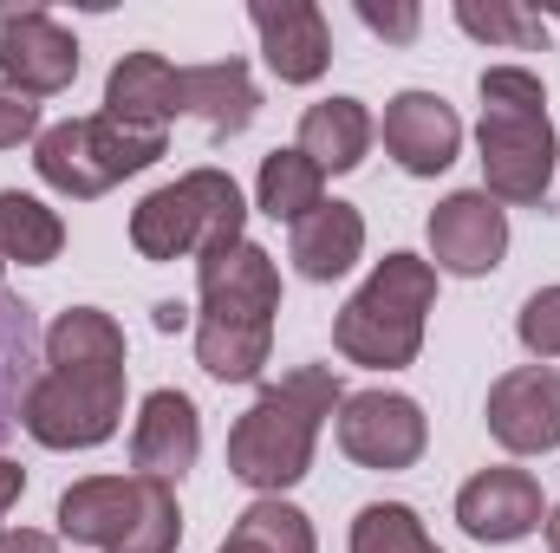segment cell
Segmentation results:
<instances>
[{"mask_svg": "<svg viewBox=\"0 0 560 553\" xmlns=\"http://www.w3.org/2000/svg\"><path fill=\"white\" fill-rule=\"evenodd\" d=\"M548 521V495L528 469L515 462H495V469H476L463 489H456V528L482 548H509V541H528L535 528Z\"/></svg>", "mask_w": 560, "mask_h": 553, "instance_id": "obj_9", "label": "cell"}, {"mask_svg": "<svg viewBox=\"0 0 560 553\" xmlns=\"http://www.w3.org/2000/svg\"><path fill=\"white\" fill-rule=\"evenodd\" d=\"M183 111H196L215 138H235L255 125L261 111V92H255V72L242 59H209V66H183Z\"/></svg>", "mask_w": 560, "mask_h": 553, "instance_id": "obj_19", "label": "cell"}, {"mask_svg": "<svg viewBox=\"0 0 560 553\" xmlns=\"http://www.w3.org/2000/svg\"><path fill=\"white\" fill-rule=\"evenodd\" d=\"M125 326L98 306H66L46 326V372H125Z\"/></svg>", "mask_w": 560, "mask_h": 553, "instance_id": "obj_20", "label": "cell"}, {"mask_svg": "<svg viewBox=\"0 0 560 553\" xmlns=\"http://www.w3.org/2000/svg\"><path fill=\"white\" fill-rule=\"evenodd\" d=\"M196 293H202V319H248V326H275L280 313V268L268 248L235 242L209 261H196Z\"/></svg>", "mask_w": 560, "mask_h": 553, "instance_id": "obj_11", "label": "cell"}, {"mask_svg": "<svg viewBox=\"0 0 560 553\" xmlns=\"http://www.w3.org/2000/svg\"><path fill=\"white\" fill-rule=\"evenodd\" d=\"M456 26L469 39H482V46H515V52H535L548 39V20L515 7V0H489V7L482 0H456Z\"/></svg>", "mask_w": 560, "mask_h": 553, "instance_id": "obj_27", "label": "cell"}, {"mask_svg": "<svg viewBox=\"0 0 560 553\" xmlns=\"http://www.w3.org/2000/svg\"><path fill=\"white\" fill-rule=\"evenodd\" d=\"M176 548H183V508H176V489L143 475L138 515H131V528L118 534V548L112 553H176Z\"/></svg>", "mask_w": 560, "mask_h": 553, "instance_id": "obj_28", "label": "cell"}, {"mask_svg": "<svg viewBox=\"0 0 560 553\" xmlns=\"http://www.w3.org/2000/svg\"><path fill=\"white\" fill-rule=\"evenodd\" d=\"M255 33H261V59L280 85H313L332 66V26L313 0H255L248 7Z\"/></svg>", "mask_w": 560, "mask_h": 553, "instance_id": "obj_12", "label": "cell"}, {"mask_svg": "<svg viewBox=\"0 0 560 553\" xmlns=\"http://www.w3.org/2000/svg\"><path fill=\"white\" fill-rule=\"evenodd\" d=\"M359 20L378 33V39H398V46H411L423 26V13L411 7V0H398V7H378V0H359Z\"/></svg>", "mask_w": 560, "mask_h": 553, "instance_id": "obj_30", "label": "cell"}, {"mask_svg": "<svg viewBox=\"0 0 560 553\" xmlns=\"http://www.w3.org/2000/svg\"><path fill=\"white\" fill-rule=\"evenodd\" d=\"M20 495H26V469H20V462H7V456H0V521H7V515H13V502H20Z\"/></svg>", "mask_w": 560, "mask_h": 553, "instance_id": "obj_33", "label": "cell"}, {"mask_svg": "<svg viewBox=\"0 0 560 553\" xmlns=\"http://www.w3.org/2000/svg\"><path fill=\"white\" fill-rule=\"evenodd\" d=\"M202 456V416L183 391H150L138 404V423H131V469L150 475V482H183Z\"/></svg>", "mask_w": 560, "mask_h": 553, "instance_id": "obj_14", "label": "cell"}, {"mask_svg": "<svg viewBox=\"0 0 560 553\" xmlns=\"http://www.w3.org/2000/svg\"><path fill=\"white\" fill-rule=\"evenodd\" d=\"M346 404V385L326 365H300L280 385H268L229 430V475L255 495H287L293 482H306L313 449L326 416Z\"/></svg>", "mask_w": 560, "mask_h": 553, "instance_id": "obj_1", "label": "cell"}, {"mask_svg": "<svg viewBox=\"0 0 560 553\" xmlns=\"http://www.w3.org/2000/svg\"><path fill=\"white\" fill-rule=\"evenodd\" d=\"M436 306V268L423 255H385L365 286L339 306L332 319V345L346 365L365 372H405L423 352V326Z\"/></svg>", "mask_w": 560, "mask_h": 553, "instance_id": "obj_3", "label": "cell"}, {"mask_svg": "<svg viewBox=\"0 0 560 553\" xmlns=\"http://www.w3.org/2000/svg\"><path fill=\"white\" fill-rule=\"evenodd\" d=\"M143 495V475H85L59 495V541H79V548L112 553L118 534L131 528Z\"/></svg>", "mask_w": 560, "mask_h": 553, "instance_id": "obj_16", "label": "cell"}, {"mask_svg": "<svg viewBox=\"0 0 560 553\" xmlns=\"http://www.w3.org/2000/svg\"><path fill=\"white\" fill-rule=\"evenodd\" d=\"M541 20H555V26H560V7H548V13H541Z\"/></svg>", "mask_w": 560, "mask_h": 553, "instance_id": "obj_36", "label": "cell"}, {"mask_svg": "<svg viewBox=\"0 0 560 553\" xmlns=\"http://www.w3.org/2000/svg\"><path fill=\"white\" fill-rule=\"evenodd\" d=\"M326 202V176H319V163L313 156H300V150H268L261 156V176H255V209L261 215H275V222H306L313 209Z\"/></svg>", "mask_w": 560, "mask_h": 553, "instance_id": "obj_23", "label": "cell"}, {"mask_svg": "<svg viewBox=\"0 0 560 553\" xmlns=\"http://www.w3.org/2000/svg\"><path fill=\"white\" fill-rule=\"evenodd\" d=\"M541 528H548V553H560V508H548V521H541Z\"/></svg>", "mask_w": 560, "mask_h": 553, "instance_id": "obj_35", "label": "cell"}, {"mask_svg": "<svg viewBox=\"0 0 560 553\" xmlns=\"http://www.w3.org/2000/svg\"><path fill=\"white\" fill-rule=\"evenodd\" d=\"M359 255H365V215L352 209V202H319L306 222H293V235H287V261L300 268V280H339L359 268Z\"/></svg>", "mask_w": 560, "mask_h": 553, "instance_id": "obj_17", "label": "cell"}, {"mask_svg": "<svg viewBox=\"0 0 560 553\" xmlns=\"http://www.w3.org/2000/svg\"><path fill=\"white\" fill-rule=\"evenodd\" d=\"M0 553H59V534H46V528H0Z\"/></svg>", "mask_w": 560, "mask_h": 553, "instance_id": "obj_32", "label": "cell"}, {"mask_svg": "<svg viewBox=\"0 0 560 553\" xmlns=\"http://www.w3.org/2000/svg\"><path fill=\"white\" fill-rule=\"evenodd\" d=\"M482 98V125H476V150H482V196H495L502 209H528L548 196L555 183L560 138L548 125V85L528 66H489L476 79Z\"/></svg>", "mask_w": 560, "mask_h": 553, "instance_id": "obj_2", "label": "cell"}, {"mask_svg": "<svg viewBox=\"0 0 560 553\" xmlns=\"http://www.w3.org/2000/svg\"><path fill=\"white\" fill-rule=\"evenodd\" d=\"M378 138L392 150V163L405 169V176H443L456 156H463V118L436 98V92H398L392 105H385V125H378Z\"/></svg>", "mask_w": 560, "mask_h": 553, "instance_id": "obj_13", "label": "cell"}, {"mask_svg": "<svg viewBox=\"0 0 560 553\" xmlns=\"http://www.w3.org/2000/svg\"><path fill=\"white\" fill-rule=\"evenodd\" d=\"M20 423L39 449H98L125 423V372H39L20 398Z\"/></svg>", "mask_w": 560, "mask_h": 553, "instance_id": "obj_5", "label": "cell"}, {"mask_svg": "<svg viewBox=\"0 0 560 553\" xmlns=\"http://www.w3.org/2000/svg\"><path fill=\"white\" fill-rule=\"evenodd\" d=\"M105 118L163 131L170 118H183V72L163 52H125L105 79Z\"/></svg>", "mask_w": 560, "mask_h": 553, "instance_id": "obj_15", "label": "cell"}, {"mask_svg": "<svg viewBox=\"0 0 560 553\" xmlns=\"http://www.w3.org/2000/svg\"><path fill=\"white\" fill-rule=\"evenodd\" d=\"M156 326H163V332H183V326H189V306L163 299V306H156Z\"/></svg>", "mask_w": 560, "mask_h": 553, "instance_id": "obj_34", "label": "cell"}, {"mask_svg": "<svg viewBox=\"0 0 560 553\" xmlns=\"http://www.w3.org/2000/svg\"><path fill=\"white\" fill-rule=\"evenodd\" d=\"M131 248H138L143 261H196V248H202V228H196V202H189V189H183V176L176 183H163V189H150L138 209H131Z\"/></svg>", "mask_w": 560, "mask_h": 553, "instance_id": "obj_21", "label": "cell"}, {"mask_svg": "<svg viewBox=\"0 0 560 553\" xmlns=\"http://www.w3.org/2000/svg\"><path fill=\"white\" fill-rule=\"evenodd\" d=\"M332 436L359 469L398 475L430 449V416H423L418 398L372 385V391H346V404L332 411Z\"/></svg>", "mask_w": 560, "mask_h": 553, "instance_id": "obj_6", "label": "cell"}, {"mask_svg": "<svg viewBox=\"0 0 560 553\" xmlns=\"http://www.w3.org/2000/svg\"><path fill=\"white\" fill-rule=\"evenodd\" d=\"M515 339L528 345L535 365H555L560 358V286H541L522 299V319H515Z\"/></svg>", "mask_w": 560, "mask_h": 553, "instance_id": "obj_29", "label": "cell"}, {"mask_svg": "<svg viewBox=\"0 0 560 553\" xmlns=\"http://www.w3.org/2000/svg\"><path fill=\"white\" fill-rule=\"evenodd\" d=\"M79 79V39L46 7L0 13V85L20 98H52Z\"/></svg>", "mask_w": 560, "mask_h": 553, "instance_id": "obj_8", "label": "cell"}, {"mask_svg": "<svg viewBox=\"0 0 560 553\" xmlns=\"http://www.w3.org/2000/svg\"><path fill=\"white\" fill-rule=\"evenodd\" d=\"M0 268H7V261H0Z\"/></svg>", "mask_w": 560, "mask_h": 553, "instance_id": "obj_37", "label": "cell"}, {"mask_svg": "<svg viewBox=\"0 0 560 553\" xmlns=\"http://www.w3.org/2000/svg\"><path fill=\"white\" fill-rule=\"evenodd\" d=\"M59 248H66L59 209H46V202L26 196V189H0V261L46 268V261H59Z\"/></svg>", "mask_w": 560, "mask_h": 553, "instance_id": "obj_24", "label": "cell"}, {"mask_svg": "<svg viewBox=\"0 0 560 553\" xmlns=\"http://www.w3.org/2000/svg\"><path fill=\"white\" fill-rule=\"evenodd\" d=\"M26 138H39V98H20L0 85V150H20Z\"/></svg>", "mask_w": 560, "mask_h": 553, "instance_id": "obj_31", "label": "cell"}, {"mask_svg": "<svg viewBox=\"0 0 560 553\" xmlns=\"http://www.w3.org/2000/svg\"><path fill=\"white\" fill-rule=\"evenodd\" d=\"M372 138H378V125H372L365 98H319V105L300 111L293 150L313 156L319 176H346V169H359V163L372 156Z\"/></svg>", "mask_w": 560, "mask_h": 553, "instance_id": "obj_18", "label": "cell"}, {"mask_svg": "<svg viewBox=\"0 0 560 553\" xmlns=\"http://www.w3.org/2000/svg\"><path fill=\"white\" fill-rule=\"evenodd\" d=\"M163 156V131H138V125H118V118H66V125H46L33 138V169L46 189L72 196V202H98L105 189H118L125 176H138Z\"/></svg>", "mask_w": 560, "mask_h": 553, "instance_id": "obj_4", "label": "cell"}, {"mask_svg": "<svg viewBox=\"0 0 560 553\" xmlns=\"http://www.w3.org/2000/svg\"><path fill=\"white\" fill-rule=\"evenodd\" d=\"M489 436L509 449V456H548L560 449V372L555 365H515L489 385V404H482Z\"/></svg>", "mask_w": 560, "mask_h": 553, "instance_id": "obj_10", "label": "cell"}, {"mask_svg": "<svg viewBox=\"0 0 560 553\" xmlns=\"http://www.w3.org/2000/svg\"><path fill=\"white\" fill-rule=\"evenodd\" d=\"M423 235H430V268L436 274L482 280L509 255V209L495 196H482V189H456V196H443L430 209Z\"/></svg>", "mask_w": 560, "mask_h": 553, "instance_id": "obj_7", "label": "cell"}, {"mask_svg": "<svg viewBox=\"0 0 560 553\" xmlns=\"http://www.w3.org/2000/svg\"><path fill=\"white\" fill-rule=\"evenodd\" d=\"M275 352V326H248V319H202L196 313V365L215 385H255L268 372Z\"/></svg>", "mask_w": 560, "mask_h": 553, "instance_id": "obj_22", "label": "cell"}, {"mask_svg": "<svg viewBox=\"0 0 560 553\" xmlns=\"http://www.w3.org/2000/svg\"><path fill=\"white\" fill-rule=\"evenodd\" d=\"M352 553H443L411 502H365L352 515Z\"/></svg>", "mask_w": 560, "mask_h": 553, "instance_id": "obj_26", "label": "cell"}, {"mask_svg": "<svg viewBox=\"0 0 560 553\" xmlns=\"http://www.w3.org/2000/svg\"><path fill=\"white\" fill-rule=\"evenodd\" d=\"M215 553H319V541H313V521L287 495H255Z\"/></svg>", "mask_w": 560, "mask_h": 553, "instance_id": "obj_25", "label": "cell"}]
</instances>
